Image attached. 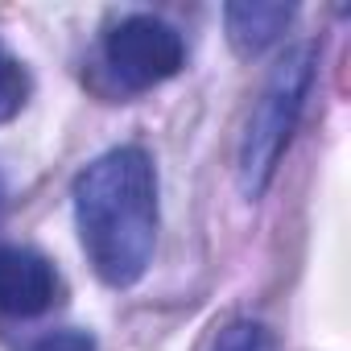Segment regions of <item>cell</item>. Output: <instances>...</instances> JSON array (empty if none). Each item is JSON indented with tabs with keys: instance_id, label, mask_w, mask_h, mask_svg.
<instances>
[{
	"instance_id": "5b68a950",
	"label": "cell",
	"mask_w": 351,
	"mask_h": 351,
	"mask_svg": "<svg viewBox=\"0 0 351 351\" xmlns=\"http://www.w3.org/2000/svg\"><path fill=\"white\" fill-rule=\"evenodd\" d=\"M228 21V38L236 46V54L252 58L261 50H269L285 25L293 21V5H269V0H236V5L223 9Z\"/></svg>"
},
{
	"instance_id": "6da1fadb",
	"label": "cell",
	"mask_w": 351,
	"mask_h": 351,
	"mask_svg": "<svg viewBox=\"0 0 351 351\" xmlns=\"http://www.w3.org/2000/svg\"><path fill=\"white\" fill-rule=\"evenodd\" d=\"M75 223L99 281L128 289L145 277L157 244V169L136 145L95 157L75 178Z\"/></svg>"
},
{
	"instance_id": "7a4b0ae2",
	"label": "cell",
	"mask_w": 351,
	"mask_h": 351,
	"mask_svg": "<svg viewBox=\"0 0 351 351\" xmlns=\"http://www.w3.org/2000/svg\"><path fill=\"white\" fill-rule=\"evenodd\" d=\"M314 66H318L314 42H298L293 50H285V58L273 66V75H269V83L248 116L244 145H240V182H244L248 199L265 195V186L273 182L277 161H281V153L298 128V116L306 108Z\"/></svg>"
},
{
	"instance_id": "277c9868",
	"label": "cell",
	"mask_w": 351,
	"mask_h": 351,
	"mask_svg": "<svg viewBox=\"0 0 351 351\" xmlns=\"http://www.w3.org/2000/svg\"><path fill=\"white\" fill-rule=\"evenodd\" d=\"M58 298V273L54 265L34 248H0V314L9 318H34L50 310Z\"/></svg>"
},
{
	"instance_id": "9c48e42d",
	"label": "cell",
	"mask_w": 351,
	"mask_h": 351,
	"mask_svg": "<svg viewBox=\"0 0 351 351\" xmlns=\"http://www.w3.org/2000/svg\"><path fill=\"white\" fill-rule=\"evenodd\" d=\"M0 207H5V199H0Z\"/></svg>"
},
{
	"instance_id": "3957f363",
	"label": "cell",
	"mask_w": 351,
	"mask_h": 351,
	"mask_svg": "<svg viewBox=\"0 0 351 351\" xmlns=\"http://www.w3.org/2000/svg\"><path fill=\"white\" fill-rule=\"evenodd\" d=\"M104 54H108V66L116 71V79H124L132 91H145V87H157L182 71L186 42L169 21H161L153 13H132L104 38Z\"/></svg>"
},
{
	"instance_id": "8992f818",
	"label": "cell",
	"mask_w": 351,
	"mask_h": 351,
	"mask_svg": "<svg viewBox=\"0 0 351 351\" xmlns=\"http://www.w3.org/2000/svg\"><path fill=\"white\" fill-rule=\"evenodd\" d=\"M211 351H277V343L261 322H232L215 335Z\"/></svg>"
},
{
	"instance_id": "52a82bcc",
	"label": "cell",
	"mask_w": 351,
	"mask_h": 351,
	"mask_svg": "<svg viewBox=\"0 0 351 351\" xmlns=\"http://www.w3.org/2000/svg\"><path fill=\"white\" fill-rule=\"evenodd\" d=\"M25 71H21V62L0 46V116H9L21 99H25Z\"/></svg>"
},
{
	"instance_id": "ba28073f",
	"label": "cell",
	"mask_w": 351,
	"mask_h": 351,
	"mask_svg": "<svg viewBox=\"0 0 351 351\" xmlns=\"http://www.w3.org/2000/svg\"><path fill=\"white\" fill-rule=\"evenodd\" d=\"M29 351H95V339L87 330H58V335L38 339Z\"/></svg>"
}]
</instances>
